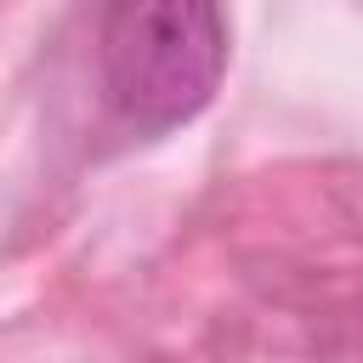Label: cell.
<instances>
[{
    "instance_id": "obj_1",
    "label": "cell",
    "mask_w": 363,
    "mask_h": 363,
    "mask_svg": "<svg viewBox=\"0 0 363 363\" xmlns=\"http://www.w3.org/2000/svg\"><path fill=\"white\" fill-rule=\"evenodd\" d=\"M96 57L119 125L136 136H164L199 119L221 85V11L216 0H113Z\"/></svg>"
}]
</instances>
